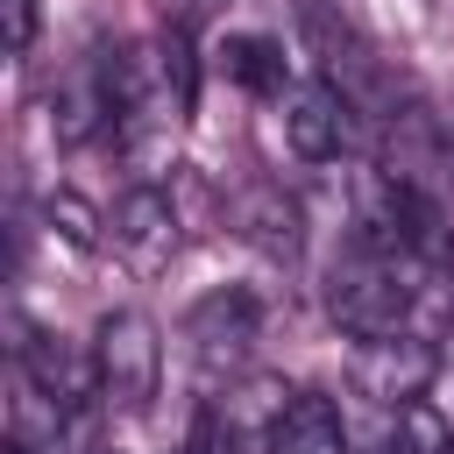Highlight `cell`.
<instances>
[{"label": "cell", "mask_w": 454, "mask_h": 454, "mask_svg": "<svg viewBox=\"0 0 454 454\" xmlns=\"http://www.w3.org/2000/svg\"><path fill=\"white\" fill-rule=\"evenodd\" d=\"M0 7H7V57H28L35 50V21H43L35 0H0Z\"/></svg>", "instance_id": "cell-15"}, {"label": "cell", "mask_w": 454, "mask_h": 454, "mask_svg": "<svg viewBox=\"0 0 454 454\" xmlns=\"http://www.w3.org/2000/svg\"><path fill=\"white\" fill-rule=\"evenodd\" d=\"M262 454H348V426H340L333 397L291 390L262 426Z\"/></svg>", "instance_id": "cell-7"}, {"label": "cell", "mask_w": 454, "mask_h": 454, "mask_svg": "<svg viewBox=\"0 0 454 454\" xmlns=\"http://www.w3.org/2000/svg\"><path fill=\"white\" fill-rule=\"evenodd\" d=\"M255 333H262V305H255V291H241V284L206 291V298L184 312V340H192V362H199L206 376L241 369L248 348H255Z\"/></svg>", "instance_id": "cell-4"}, {"label": "cell", "mask_w": 454, "mask_h": 454, "mask_svg": "<svg viewBox=\"0 0 454 454\" xmlns=\"http://www.w3.org/2000/svg\"><path fill=\"white\" fill-rule=\"evenodd\" d=\"M7 454H64V404H57V397H43L28 376H21L14 426H7Z\"/></svg>", "instance_id": "cell-12"}, {"label": "cell", "mask_w": 454, "mask_h": 454, "mask_svg": "<svg viewBox=\"0 0 454 454\" xmlns=\"http://www.w3.org/2000/svg\"><path fill=\"white\" fill-rule=\"evenodd\" d=\"M92 369H99V404L114 411H142L163 383V340H156V319L149 312H106L99 333H92Z\"/></svg>", "instance_id": "cell-2"}, {"label": "cell", "mask_w": 454, "mask_h": 454, "mask_svg": "<svg viewBox=\"0 0 454 454\" xmlns=\"http://www.w3.org/2000/svg\"><path fill=\"white\" fill-rule=\"evenodd\" d=\"M234 234H241L248 248H262L270 262H298V248H305V213H298V199H291L284 184H248V192L234 199Z\"/></svg>", "instance_id": "cell-8"}, {"label": "cell", "mask_w": 454, "mask_h": 454, "mask_svg": "<svg viewBox=\"0 0 454 454\" xmlns=\"http://www.w3.org/2000/svg\"><path fill=\"white\" fill-rule=\"evenodd\" d=\"M369 454H454V426H447V419L419 397V404L383 411V426H376Z\"/></svg>", "instance_id": "cell-11"}, {"label": "cell", "mask_w": 454, "mask_h": 454, "mask_svg": "<svg viewBox=\"0 0 454 454\" xmlns=\"http://www.w3.org/2000/svg\"><path fill=\"white\" fill-rule=\"evenodd\" d=\"M284 149L291 156H305V163H333L340 149H348V135H355V99L333 85V78H305V85H291L284 92Z\"/></svg>", "instance_id": "cell-5"}, {"label": "cell", "mask_w": 454, "mask_h": 454, "mask_svg": "<svg viewBox=\"0 0 454 454\" xmlns=\"http://www.w3.org/2000/svg\"><path fill=\"white\" fill-rule=\"evenodd\" d=\"M14 355H21V376L43 390V397H57L64 411L78 404V397H92L99 390V369H92V348L78 355V348H64V333H35V326H21V340H14Z\"/></svg>", "instance_id": "cell-9"}, {"label": "cell", "mask_w": 454, "mask_h": 454, "mask_svg": "<svg viewBox=\"0 0 454 454\" xmlns=\"http://www.w3.org/2000/svg\"><path fill=\"white\" fill-rule=\"evenodd\" d=\"M419 277H426L419 255L383 248V241H369V234H348V248L326 262V312H333V326H348L355 340L404 333L411 298H419Z\"/></svg>", "instance_id": "cell-1"}, {"label": "cell", "mask_w": 454, "mask_h": 454, "mask_svg": "<svg viewBox=\"0 0 454 454\" xmlns=\"http://www.w3.org/2000/svg\"><path fill=\"white\" fill-rule=\"evenodd\" d=\"M199 454H241V426L227 419V404H206L199 411V440H192Z\"/></svg>", "instance_id": "cell-14"}, {"label": "cell", "mask_w": 454, "mask_h": 454, "mask_svg": "<svg viewBox=\"0 0 454 454\" xmlns=\"http://www.w3.org/2000/svg\"><path fill=\"white\" fill-rule=\"evenodd\" d=\"M43 213H50V227H64L71 241H92V234L106 227V220H99V213H92L78 192H50V206H43Z\"/></svg>", "instance_id": "cell-13"}, {"label": "cell", "mask_w": 454, "mask_h": 454, "mask_svg": "<svg viewBox=\"0 0 454 454\" xmlns=\"http://www.w3.org/2000/svg\"><path fill=\"white\" fill-rule=\"evenodd\" d=\"M433 376H440V355H433V340H419V333H376V340H362L355 362H348L355 397H369L376 411L419 404V397L433 390Z\"/></svg>", "instance_id": "cell-3"}, {"label": "cell", "mask_w": 454, "mask_h": 454, "mask_svg": "<svg viewBox=\"0 0 454 454\" xmlns=\"http://www.w3.org/2000/svg\"><path fill=\"white\" fill-rule=\"evenodd\" d=\"M220 71L241 85V92H255V99H284L291 85H284V43L277 35H255V28H234L227 43H220Z\"/></svg>", "instance_id": "cell-10"}, {"label": "cell", "mask_w": 454, "mask_h": 454, "mask_svg": "<svg viewBox=\"0 0 454 454\" xmlns=\"http://www.w3.org/2000/svg\"><path fill=\"white\" fill-rule=\"evenodd\" d=\"M106 241H114V255H121L128 270H142V277L170 270V255H177V206H170V192H156V184L121 192L114 213H106Z\"/></svg>", "instance_id": "cell-6"}]
</instances>
